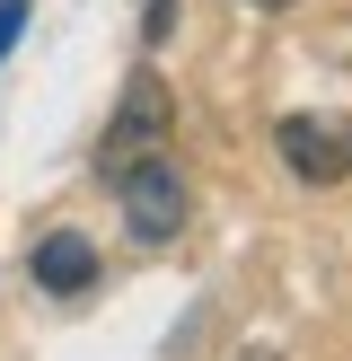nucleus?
Segmentation results:
<instances>
[{"label": "nucleus", "instance_id": "f257e3e1", "mask_svg": "<svg viewBox=\"0 0 352 361\" xmlns=\"http://www.w3.org/2000/svg\"><path fill=\"white\" fill-rule=\"evenodd\" d=\"M115 194H123V229H132L141 247H168L176 229H185V176H176V159H158V150L123 159Z\"/></svg>", "mask_w": 352, "mask_h": 361}, {"label": "nucleus", "instance_id": "f03ea898", "mask_svg": "<svg viewBox=\"0 0 352 361\" xmlns=\"http://www.w3.org/2000/svg\"><path fill=\"white\" fill-rule=\"evenodd\" d=\"M273 150L299 185H344L352 176V115H282Z\"/></svg>", "mask_w": 352, "mask_h": 361}, {"label": "nucleus", "instance_id": "7ed1b4c3", "mask_svg": "<svg viewBox=\"0 0 352 361\" xmlns=\"http://www.w3.org/2000/svg\"><path fill=\"white\" fill-rule=\"evenodd\" d=\"M158 133H168V88H158V80H132V88H123V115L106 123V141H97V168L115 176L123 159L158 150Z\"/></svg>", "mask_w": 352, "mask_h": 361}, {"label": "nucleus", "instance_id": "20e7f679", "mask_svg": "<svg viewBox=\"0 0 352 361\" xmlns=\"http://www.w3.org/2000/svg\"><path fill=\"white\" fill-rule=\"evenodd\" d=\"M35 282H44V291H62V300H80L88 282H97V247H88L80 229H53V238L35 247Z\"/></svg>", "mask_w": 352, "mask_h": 361}, {"label": "nucleus", "instance_id": "39448f33", "mask_svg": "<svg viewBox=\"0 0 352 361\" xmlns=\"http://www.w3.org/2000/svg\"><path fill=\"white\" fill-rule=\"evenodd\" d=\"M18 27H27V0H0V53L18 44Z\"/></svg>", "mask_w": 352, "mask_h": 361}, {"label": "nucleus", "instance_id": "423d86ee", "mask_svg": "<svg viewBox=\"0 0 352 361\" xmlns=\"http://www.w3.org/2000/svg\"><path fill=\"white\" fill-rule=\"evenodd\" d=\"M256 9H291V0H256Z\"/></svg>", "mask_w": 352, "mask_h": 361}, {"label": "nucleus", "instance_id": "0eeeda50", "mask_svg": "<svg viewBox=\"0 0 352 361\" xmlns=\"http://www.w3.org/2000/svg\"><path fill=\"white\" fill-rule=\"evenodd\" d=\"M246 361H273V353H246Z\"/></svg>", "mask_w": 352, "mask_h": 361}]
</instances>
